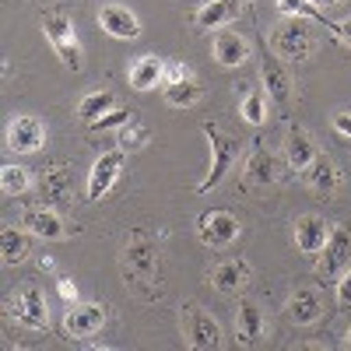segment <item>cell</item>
Returning a JSON list of instances; mask_svg holds the SVG:
<instances>
[{"instance_id": "1", "label": "cell", "mask_w": 351, "mask_h": 351, "mask_svg": "<svg viewBox=\"0 0 351 351\" xmlns=\"http://www.w3.org/2000/svg\"><path fill=\"white\" fill-rule=\"evenodd\" d=\"M123 285L137 299H158L162 295V250L148 232H134L130 243L123 246Z\"/></svg>"}, {"instance_id": "2", "label": "cell", "mask_w": 351, "mask_h": 351, "mask_svg": "<svg viewBox=\"0 0 351 351\" xmlns=\"http://www.w3.org/2000/svg\"><path fill=\"white\" fill-rule=\"evenodd\" d=\"M200 130H204V137H208V144H211V169H208V176L197 183V193H211V190L225 180V176H228V169L239 162V141L228 137L218 123H204Z\"/></svg>"}, {"instance_id": "3", "label": "cell", "mask_w": 351, "mask_h": 351, "mask_svg": "<svg viewBox=\"0 0 351 351\" xmlns=\"http://www.w3.org/2000/svg\"><path fill=\"white\" fill-rule=\"evenodd\" d=\"M39 25H43L46 39L53 43L56 56H60V60H64V67L77 71V67H81V43H77V32H74V21H71V18H67L64 11L49 8V11H43Z\"/></svg>"}, {"instance_id": "4", "label": "cell", "mask_w": 351, "mask_h": 351, "mask_svg": "<svg viewBox=\"0 0 351 351\" xmlns=\"http://www.w3.org/2000/svg\"><path fill=\"white\" fill-rule=\"evenodd\" d=\"M313 49V32L306 18H288L271 32V53L281 60H306Z\"/></svg>"}, {"instance_id": "5", "label": "cell", "mask_w": 351, "mask_h": 351, "mask_svg": "<svg viewBox=\"0 0 351 351\" xmlns=\"http://www.w3.org/2000/svg\"><path fill=\"white\" fill-rule=\"evenodd\" d=\"M180 327H183V337H186V344H190L193 351H211V348L221 344V327H218V319H211L197 302H186V306H183Z\"/></svg>"}, {"instance_id": "6", "label": "cell", "mask_w": 351, "mask_h": 351, "mask_svg": "<svg viewBox=\"0 0 351 351\" xmlns=\"http://www.w3.org/2000/svg\"><path fill=\"white\" fill-rule=\"evenodd\" d=\"M239 232H243V225L232 211H204L197 218V239L208 250H228L239 239Z\"/></svg>"}, {"instance_id": "7", "label": "cell", "mask_w": 351, "mask_h": 351, "mask_svg": "<svg viewBox=\"0 0 351 351\" xmlns=\"http://www.w3.org/2000/svg\"><path fill=\"white\" fill-rule=\"evenodd\" d=\"M348 267H351V228L337 225V228L330 232L327 246L319 250L316 274H319V281H324V285H330V281H337Z\"/></svg>"}, {"instance_id": "8", "label": "cell", "mask_w": 351, "mask_h": 351, "mask_svg": "<svg viewBox=\"0 0 351 351\" xmlns=\"http://www.w3.org/2000/svg\"><path fill=\"white\" fill-rule=\"evenodd\" d=\"M8 313L18 319L21 327H28V330H46V324H49L46 295H43V288H36V285L18 288L14 295L8 299Z\"/></svg>"}, {"instance_id": "9", "label": "cell", "mask_w": 351, "mask_h": 351, "mask_svg": "<svg viewBox=\"0 0 351 351\" xmlns=\"http://www.w3.org/2000/svg\"><path fill=\"white\" fill-rule=\"evenodd\" d=\"M123 165H127V152L123 148H112V152L99 155L92 172H88V186H84L88 200H102L116 186V180L123 176Z\"/></svg>"}, {"instance_id": "10", "label": "cell", "mask_w": 351, "mask_h": 351, "mask_svg": "<svg viewBox=\"0 0 351 351\" xmlns=\"http://www.w3.org/2000/svg\"><path fill=\"white\" fill-rule=\"evenodd\" d=\"M260 77H263V92H267V99L274 106L288 109V102H291V77H288V71L281 64V56L267 53V46H263V53H260Z\"/></svg>"}, {"instance_id": "11", "label": "cell", "mask_w": 351, "mask_h": 351, "mask_svg": "<svg viewBox=\"0 0 351 351\" xmlns=\"http://www.w3.org/2000/svg\"><path fill=\"white\" fill-rule=\"evenodd\" d=\"M4 144L14 152V155H32L46 144V127L36 116H14L8 123V134H4Z\"/></svg>"}, {"instance_id": "12", "label": "cell", "mask_w": 351, "mask_h": 351, "mask_svg": "<svg viewBox=\"0 0 351 351\" xmlns=\"http://www.w3.org/2000/svg\"><path fill=\"white\" fill-rule=\"evenodd\" d=\"M18 221L32 232V236H39V239H49V243L67 239V225H64L60 215L49 208V204H32V208H25Z\"/></svg>"}, {"instance_id": "13", "label": "cell", "mask_w": 351, "mask_h": 351, "mask_svg": "<svg viewBox=\"0 0 351 351\" xmlns=\"http://www.w3.org/2000/svg\"><path fill=\"white\" fill-rule=\"evenodd\" d=\"M106 324V309L99 302H74L64 316V334L67 337H92Z\"/></svg>"}, {"instance_id": "14", "label": "cell", "mask_w": 351, "mask_h": 351, "mask_svg": "<svg viewBox=\"0 0 351 351\" xmlns=\"http://www.w3.org/2000/svg\"><path fill=\"white\" fill-rule=\"evenodd\" d=\"M253 271L243 256H228V260H218L215 271H211V285L221 291V295H239V291L250 285Z\"/></svg>"}, {"instance_id": "15", "label": "cell", "mask_w": 351, "mask_h": 351, "mask_svg": "<svg viewBox=\"0 0 351 351\" xmlns=\"http://www.w3.org/2000/svg\"><path fill=\"white\" fill-rule=\"evenodd\" d=\"M99 25H102L106 36L123 39V43H130V39L141 36V25H137L134 11H127L123 4H106V8H99Z\"/></svg>"}, {"instance_id": "16", "label": "cell", "mask_w": 351, "mask_h": 351, "mask_svg": "<svg viewBox=\"0 0 351 351\" xmlns=\"http://www.w3.org/2000/svg\"><path fill=\"white\" fill-rule=\"evenodd\" d=\"M330 232H334L330 221L316 218V215H306V218L295 221V246H299L306 256H319V250H324L327 239H330Z\"/></svg>"}, {"instance_id": "17", "label": "cell", "mask_w": 351, "mask_h": 351, "mask_svg": "<svg viewBox=\"0 0 351 351\" xmlns=\"http://www.w3.org/2000/svg\"><path fill=\"white\" fill-rule=\"evenodd\" d=\"M246 180H250L253 186H271V183L278 180V162H274L271 148H267L260 137L253 141L250 158H246Z\"/></svg>"}, {"instance_id": "18", "label": "cell", "mask_w": 351, "mask_h": 351, "mask_svg": "<svg viewBox=\"0 0 351 351\" xmlns=\"http://www.w3.org/2000/svg\"><path fill=\"white\" fill-rule=\"evenodd\" d=\"M239 18V0H208L204 8H197L193 11V25L197 28H204V32H218V28H225V25H232Z\"/></svg>"}, {"instance_id": "19", "label": "cell", "mask_w": 351, "mask_h": 351, "mask_svg": "<svg viewBox=\"0 0 351 351\" xmlns=\"http://www.w3.org/2000/svg\"><path fill=\"white\" fill-rule=\"evenodd\" d=\"M288 316L295 319L299 327L316 324V319L324 316V295H319L316 288H295L288 299Z\"/></svg>"}, {"instance_id": "20", "label": "cell", "mask_w": 351, "mask_h": 351, "mask_svg": "<svg viewBox=\"0 0 351 351\" xmlns=\"http://www.w3.org/2000/svg\"><path fill=\"white\" fill-rule=\"evenodd\" d=\"M215 60L221 67H243L250 60V43L239 32H225V28H218L215 32Z\"/></svg>"}, {"instance_id": "21", "label": "cell", "mask_w": 351, "mask_h": 351, "mask_svg": "<svg viewBox=\"0 0 351 351\" xmlns=\"http://www.w3.org/2000/svg\"><path fill=\"white\" fill-rule=\"evenodd\" d=\"M39 190H43V197H46V200H53V204L67 200V197H71V190H74V172H71V165L53 162V165L39 176Z\"/></svg>"}, {"instance_id": "22", "label": "cell", "mask_w": 351, "mask_h": 351, "mask_svg": "<svg viewBox=\"0 0 351 351\" xmlns=\"http://www.w3.org/2000/svg\"><path fill=\"white\" fill-rule=\"evenodd\" d=\"M162 81H165V60L162 56L148 53V56H141V60H134V67H130V88L134 92H152Z\"/></svg>"}, {"instance_id": "23", "label": "cell", "mask_w": 351, "mask_h": 351, "mask_svg": "<svg viewBox=\"0 0 351 351\" xmlns=\"http://www.w3.org/2000/svg\"><path fill=\"white\" fill-rule=\"evenodd\" d=\"M263 337V313L256 302L243 299L239 302V313H236V341L239 344H260Z\"/></svg>"}, {"instance_id": "24", "label": "cell", "mask_w": 351, "mask_h": 351, "mask_svg": "<svg viewBox=\"0 0 351 351\" xmlns=\"http://www.w3.org/2000/svg\"><path fill=\"white\" fill-rule=\"evenodd\" d=\"M302 180H306V186H309L313 193L330 197V193L337 190V169H334V162H330L327 155H316L313 165L302 172Z\"/></svg>"}, {"instance_id": "25", "label": "cell", "mask_w": 351, "mask_h": 351, "mask_svg": "<svg viewBox=\"0 0 351 351\" xmlns=\"http://www.w3.org/2000/svg\"><path fill=\"white\" fill-rule=\"evenodd\" d=\"M285 152H288V165L295 169V172H306V169L313 165V158L319 155V152H316V144H313V137H309L302 127H291V130H288Z\"/></svg>"}, {"instance_id": "26", "label": "cell", "mask_w": 351, "mask_h": 351, "mask_svg": "<svg viewBox=\"0 0 351 351\" xmlns=\"http://www.w3.org/2000/svg\"><path fill=\"white\" fill-rule=\"evenodd\" d=\"M162 95H165V106H172V109H190L204 95V88L193 74H186L180 81H172V84H162Z\"/></svg>"}, {"instance_id": "27", "label": "cell", "mask_w": 351, "mask_h": 351, "mask_svg": "<svg viewBox=\"0 0 351 351\" xmlns=\"http://www.w3.org/2000/svg\"><path fill=\"white\" fill-rule=\"evenodd\" d=\"M28 253H32V246H28V228H14L8 225L4 232H0V260L8 263V267H14V263H21Z\"/></svg>"}, {"instance_id": "28", "label": "cell", "mask_w": 351, "mask_h": 351, "mask_svg": "<svg viewBox=\"0 0 351 351\" xmlns=\"http://www.w3.org/2000/svg\"><path fill=\"white\" fill-rule=\"evenodd\" d=\"M0 190H4L8 197H25L28 190H32V176H28V169H21V165H4L0 169Z\"/></svg>"}, {"instance_id": "29", "label": "cell", "mask_w": 351, "mask_h": 351, "mask_svg": "<svg viewBox=\"0 0 351 351\" xmlns=\"http://www.w3.org/2000/svg\"><path fill=\"white\" fill-rule=\"evenodd\" d=\"M109 109H116V99H112V92H92V95H84V99L77 102V116H81L84 123L99 120V116H106Z\"/></svg>"}, {"instance_id": "30", "label": "cell", "mask_w": 351, "mask_h": 351, "mask_svg": "<svg viewBox=\"0 0 351 351\" xmlns=\"http://www.w3.org/2000/svg\"><path fill=\"white\" fill-rule=\"evenodd\" d=\"M239 112H243V120L250 127H263L267 123V92H263V88H253V92L243 99Z\"/></svg>"}, {"instance_id": "31", "label": "cell", "mask_w": 351, "mask_h": 351, "mask_svg": "<svg viewBox=\"0 0 351 351\" xmlns=\"http://www.w3.org/2000/svg\"><path fill=\"white\" fill-rule=\"evenodd\" d=\"M278 8H281V14H288V18H306V21H319L324 28H330V18L319 11L313 0H278Z\"/></svg>"}, {"instance_id": "32", "label": "cell", "mask_w": 351, "mask_h": 351, "mask_svg": "<svg viewBox=\"0 0 351 351\" xmlns=\"http://www.w3.org/2000/svg\"><path fill=\"white\" fill-rule=\"evenodd\" d=\"M148 137H152L148 127L137 123V120H130L127 127H120V148H123V152H137V148H144V144H148Z\"/></svg>"}, {"instance_id": "33", "label": "cell", "mask_w": 351, "mask_h": 351, "mask_svg": "<svg viewBox=\"0 0 351 351\" xmlns=\"http://www.w3.org/2000/svg\"><path fill=\"white\" fill-rule=\"evenodd\" d=\"M130 120H134V116H130V109H120V106H116V109H109L106 116L92 120L88 127H92V130H120V127H127Z\"/></svg>"}, {"instance_id": "34", "label": "cell", "mask_w": 351, "mask_h": 351, "mask_svg": "<svg viewBox=\"0 0 351 351\" xmlns=\"http://www.w3.org/2000/svg\"><path fill=\"white\" fill-rule=\"evenodd\" d=\"M337 302H341L344 309L351 306V267H348V271L337 278Z\"/></svg>"}, {"instance_id": "35", "label": "cell", "mask_w": 351, "mask_h": 351, "mask_svg": "<svg viewBox=\"0 0 351 351\" xmlns=\"http://www.w3.org/2000/svg\"><path fill=\"white\" fill-rule=\"evenodd\" d=\"M56 291H60V299H64L67 306L77 302V285H74L71 278H60V281H56Z\"/></svg>"}, {"instance_id": "36", "label": "cell", "mask_w": 351, "mask_h": 351, "mask_svg": "<svg viewBox=\"0 0 351 351\" xmlns=\"http://www.w3.org/2000/svg\"><path fill=\"white\" fill-rule=\"evenodd\" d=\"M330 32H334L337 43L351 46V18H348V21H330Z\"/></svg>"}, {"instance_id": "37", "label": "cell", "mask_w": 351, "mask_h": 351, "mask_svg": "<svg viewBox=\"0 0 351 351\" xmlns=\"http://www.w3.org/2000/svg\"><path fill=\"white\" fill-rule=\"evenodd\" d=\"M186 74H193L186 64H165V81H162V84H172V81H180V77H186Z\"/></svg>"}, {"instance_id": "38", "label": "cell", "mask_w": 351, "mask_h": 351, "mask_svg": "<svg viewBox=\"0 0 351 351\" xmlns=\"http://www.w3.org/2000/svg\"><path fill=\"white\" fill-rule=\"evenodd\" d=\"M334 130L341 134V137H351V112H334Z\"/></svg>"}, {"instance_id": "39", "label": "cell", "mask_w": 351, "mask_h": 351, "mask_svg": "<svg viewBox=\"0 0 351 351\" xmlns=\"http://www.w3.org/2000/svg\"><path fill=\"white\" fill-rule=\"evenodd\" d=\"M313 4L324 11V8H337V4H344V0H313Z\"/></svg>"}, {"instance_id": "40", "label": "cell", "mask_w": 351, "mask_h": 351, "mask_svg": "<svg viewBox=\"0 0 351 351\" xmlns=\"http://www.w3.org/2000/svg\"><path fill=\"white\" fill-rule=\"evenodd\" d=\"M39 271H53V256H39Z\"/></svg>"}, {"instance_id": "41", "label": "cell", "mask_w": 351, "mask_h": 351, "mask_svg": "<svg viewBox=\"0 0 351 351\" xmlns=\"http://www.w3.org/2000/svg\"><path fill=\"white\" fill-rule=\"evenodd\" d=\"M344 337H348V341H344V344H348V348H351V327H348V334H344Z\"/></svg>"}]
</instances>
